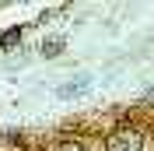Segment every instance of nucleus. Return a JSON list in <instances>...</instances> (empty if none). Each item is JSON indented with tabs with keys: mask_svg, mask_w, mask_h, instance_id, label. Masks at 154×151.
<instances>
[{
	"mask_svg": "<svg viewBox=\"0 0 154 151\" xmlns=\"http://www.w3.org/2000/svg\"><path fill=\"white\" fill-rule=\"evenodd\" d=\"M21 39V32L14 28V32H7V35H0V46H11V42H18Z\"/></svg>",
	"mask_w": 154,
	"mask_h": 151,
	"instance_id": "nucleus-5",
	"label": "nucleus"
},
{
	"mask_svg": "<svg viewBox=\"0 0 154 151\" xmlns=\"http://www.w3.org/2000/svg\"><path fill=\"white\" fill-rule=\"evenodd\" d=\"M109 151H144V133L137 127H119L109 137Z\"/></svg>",
	"mask_w": 154,
	"mask_h": 151,
	"instance_id": "nucleus-1",
	"label": "nucleus"
},
{
	"mask_svg": "<svg viewBox=\"0 0 154 151\" xmlns=\"http://www.w3.org/2000/svg\"><path fill=\"white\" fill-rule=\"evenodd\" d=\"M56 151H84V144H81V141H60Z\"/></svg>",
	"mask_w": 154,
	"mask_h": 151,
	"instance_id": "nucleus-4",
	"label": "nucleus"
},
{
	"mask_svg": "<svg viewBox=\"0 0 154 151\" xmlns=\"http://www.w3.org/2000/svg\"><path fill=\"white\" fill-rule=\"evenodd\" d=\"M88 85H91V81H77V85H63V88H60V95H63V98H70V95H84V92H88Z\"/></svg>",
	"mask_w": 154,
	"mask_h": 151,
	"instance_id": "nucleus-2",
	"label": "nucleus"
},
{
	"mask_svg": "<svg viewBox=\"0 0 154 151\" xmlns=\"http://www.w3.org/2000/svg\"><path fill=\"white\" fill-rule=\"evenodd\" d=\"M60 49H63V39H49L42 42V56H60Z\"/></svg>",
	"mask_w": 154,
	"mask_h": 151,
	"instance_id": "nucleus-3",
	"label": "nucleus"
}]
</instances>
